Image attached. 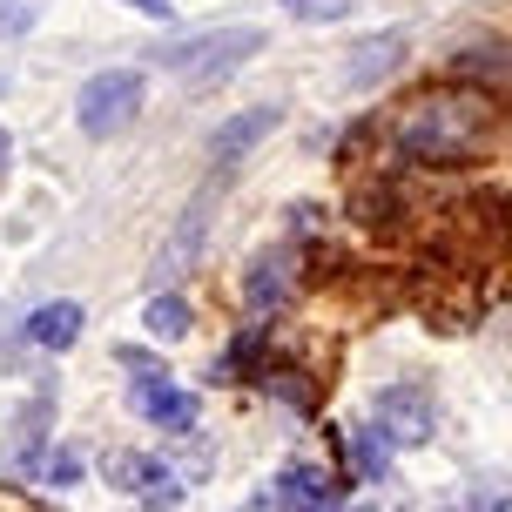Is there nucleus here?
<instances>
[{
    "label": "nucleus",
    "mask_w": 512,
    "mask_h": 512,
    "mask_svg": "<svg viewBox=\"0 0 512 512\" xmlns=\"http://www.w3.org/2000/svg\"><path fill=\"white\" fill-rule=\"evenodd\" d=\"M398 61H405V34H371V41H358V54L344 61V81H351V88H371V81H384Z\"/></svg>",
    "instance_id": "obj_13"
},
{
    "label": "nucleus",
    "mask_w": 512,
    "mask_h": 512,
    "mask_svg": "<svg viewBox=\"0 0 512 512\" xmlns=\"http://www.w3.org/2000/svg\"><path fill=\"white\" fill-rule=\"evenodd\" d=\"M263 48V34L256 27H216V34H203V41H176V48H155V61L162 68H176L182 81H223L230 68H243L250 54Z\"/></svg>",
    "instance_id": "obj_3"
},
{
    "label": "nucleus",
    "mask_w": 512,
    "mask_h": 512,
    "mask_svg": "<svg viewBox=\"0 0 512 512\" xmlns=\"http://www.w3.org/2000/svg\"><path fill=\"white\" fill-rule=\"evenodd\" d=\"M216 203H223V189H196V196L182 203L176 230L162 236V250H155V283H162V290L203 263V243H209V223H216Z\"/></svg>",
    "instance_id": "obj_4"
},
{
    "label": "nucleus",
    "mask_w": 512,
    "mask_h": 512,
    "mask_svg": "<svg viewBox=\"0 0 512 512\" xmlns=\"http://www.w3.org/2000/svg\"><path fill=\"white\" fill-rule=\"evenodd\" d=\"M452 512H512V492L506 486H486V492H465Z\"/></svg>",
    "instance_id": "obj_20"
},
{
    "label": "nucleus",
    "mask_w": 512,
    "mask_h": 512,
    "mask_svg": "<svg viewBox=\"0 0 512 512\" xmlns=\"http://www.w3.org/2000/svg\"><path fill=\"white\" fill-rule=\"evenodd\" d=\"M277 506H283V512H337V486L317 472V465H283Z\"/></svg>",
    "instance_id": "obj_11"
},
{
    "label": "nucleus",
    "mask_w": 512,
    "mask_h": 512,
    "mask_svg": "<svg viewBox=\"0 0 512 512\" xmlns=\"http://www.w3.org/2000/svg\"><path fill=\"white\" fill-rule=\"evenodd\" d=\"M122 7H135V14H149V21H169V0H122Z\"/></svg>",
    "instance_id": "obj_21"
},
{
    "label": "nucleus",
    "mask_w": 512,
    "mask_h": 512,
    "mask_svg": "<svg viewBox=\"0 0 512 512\" xmlns=\"http://www.w3.org/2000/svg\"><path fill=\"white\" fill-rule=\"evenodd\" d=\"M371 425H384V438L405 452V445H425V438L438 432V405H432V391H425L418 378L384 384L378 398H371Z\"/></svg>",
    "instance_id": "obj_5"
},
{
    "label": "nucleus",
    "mask_w": 512,
    "mask_h": 512,
    "mask_svg": "<svg viewBox=\"0 0 512 512\" xmlns=\"http://www.w3.org/2000/svg\"><path fill=\"white\" fill-rule=\"evenodd\" d=\"M398 209H405V196H398L391 182H371V189L358 196V209H351V216H358L364 230H391V223H398Z\"/></svg>",
    "instance_id": "obj_16"
},
{
    "label": "nucleus",
    "mask_w": 512,
    "mask_h": 512,
    "mask_svg": "<svg viewBox=\"0 0 512 512\" xmlns=\"http://www.w3.org/2000/svg\"><path fill=\"white\" fill-rule=\"evenodd\" d=\"M81 331H88V310H81L75 297H54V304H41L27 317V337H34L41 351H68Z\"/></svg>",
    "instance_id": "obj_12"
},
{
    "label": "nucleus",
    "mask_w": 512,
    "mask_h": 512,
    "mask_svg": "<svg viewBox=\"0 0 512 512\" xmlns=\"http://www.w3.org/2000/svg\"><path fill=\"white\" fill-rule=\"evenodd\" d=\"M358 512H371V506H358Z\"/></svg>",
    "instance_id": "obj_23"
},
{
    "label": "nucleus",
    "mask_w": 512,
    "mask_h": 512,
    "mask_svg": "<svg viewBox=\"0 0 512 512\" xmlns=\"http://www.w3.org/2000/svg\"><path fill=\"white\" fill-rule=\"evenodd\" d=\"M48 425H54V378L41 384L21 405V418H14V445H7V472H14V479H34V472L48 465V452H54Z\"/></svg>",
    "instance_id": "obj_6"
},
{
    "label": "nucleus",
    "mask_w": 512,
    "mask_h": 512,
    "mask_svg": "<svg viewBox=\"0 0 512 512\" xmlns=\"http://www.w3.org/2000/svg\"><path fill=\"white\" fill-rule=\"evenodd\" d=\"M7 155H14V135H7V128H0V169H7Z\"/></svg>",
    "instance_id": "obj_22"
},
{
    "label": "nucleus",
    "mask_w": 512,
    "mask_h": 512,
    "mask_svg": "<svg viewBox=\"0 0 512 512\" xmlns=\"http://www.w3.org/2000/svg\"><path fill=\"white\" fill-rule=\"evenodd\" d=\"M290 283H297V256L290 250H256L250 256V270H243V304H250L256 324L290 304Z\"/></svg>",
    "instance_id": "obj_9"
},
{
    "label": "nucleus",
    "mask_w": 512,
    "mask_h": 512,
    "mask_svg": "<svg viewBox=\"0 0 512 512\" xmlns=\"http://www.w3.org/2000/svg\"><path fill=\"white\" fill-rule=\"evenodd\" d=\"M283 128V108L277 102H263V108H243V115H230V122H216L209 128V162L216 169H236L250 149H263V135H277Z\"/></svg>",
    "instance_id": "obj_8"
},
{
    "label": "nucleus",
    "mask_w": 512,
    "mask_h": 512,
    "mask_svg": "<svg viewBox=\"0 0 512 512\" xmlns=\"http://www.w3.org/2000/svg\"><path fill=\"white\" fill-rule=\"evenodd\" d=\"M391 452H398V445L384 438V425H371V418L351 425V479H358V486H378L384 472H391Z\"/></svg>",
    "instance_id": "obj_14"
},
{
    "label": "nucleus",
    "mask_w": 512,
    "mask_h": 512,
    "mask_svg": "<svg viewBox=\"0 0 512 512\" xmlns=\"http://www.w3.org/2000/svg\"><path fill=\"white\" fill-rule=\"evenodd\" d=\"M142 331L162 337V344L189 337V331H196V310H189V297H176V290H155L149 304H142Z\"/></svg>",
    "instance_id": "obj_15"
},
{
    "label": "nucleus",
    "mask_w": 512,
    "mask_h": 512,
    "mask_svg": "<svg viewBox=\"0 0 512 512\" xmlns=\"http://www.w3.org/2000/svg\"><path fill=\"white\" fill-rule=\"evenodd\" d=\"M358 0H283V14H297V21H344Z\"/></svg>",
    "instance_id": "obj_18"
},
{
    "label": "nucleus",
    "mask_w": 512,
    "mask_h": 512,
    "mask_svg": "<svg viewBox=\"0 0 512 512\" xmlns=\"http://www.w3.org/2000/svg\"><path fill=\"white\" fill-rule=\"evenodd\" d=\"M459 68H486V75H506L512 54H499V41H472V54H465Z\"/></svg>",
    "instance_id": "obj_19"
},
{
    "label": "nucleus",
    "mask_w": 512,
    "mask_h": 512,
    "mask_svg": "<svg viewBox=\"0 0 512 512\" xmlns=\"http://www.w3.org/2000/svg\"><path fill=\"white\" fill-rule=\"evenodd\" d=\"M41 479H48L54 492L81 486V452H75V445H54V452H48V465H41Z\"/></svg>",
    "instance_id": "obj_17"
},
{
    "label": "nucleus",
    "mask_w": 512,
    "mask_h": 512,
    "mask_svg": "<svg viewBox=\"0 0 512 512\" xmlns=\"http://www.w3.org/2000/svg\"><path fill=\"white\" fill-rule=\"evenodd\" d=\"M128 405L142 411L149 425L176 432V438H189V432H196V418H203V398H196V391H182V384H169V378H142V384H128Z\"/></svg>",
    "instance_id": "obj_7"
},
{
    "label": "nucleus",
    "mask_w": 512,
    "mask_h": 512,
    "mask_svg": "<svg viewBox=\"0 0 512 512\" xmlns=\"http://www.w3.org/2000/svg\"><path fill=\"white\" fill-rule=\"evenodd\" d=\"M102 479L115 492H135V499H149V492H162L176 472L162 459H149V452H102Z\"/></svg>",
    "instance_id": "obj_10"
},
{
    "label": "nucleus",
    "mask_w": 512,
    "mask_h": 512,
    "mask_svg": "<svg viewBox=\"0 0 512 512\" xmlns=\"http://www.w3.org/2000/svg\"><path fill=\"white\" fill-rule=\"evenodd\" d=\"M499 142V102L486 88H432L405 102V115L391 122V149L418 162V169H459Z\"/></svg>",
    "instance_id": "obj_1"
},
{
    "label": "nucleus",
    "mask_w": 512,
    "mask_h": 512,
    "mask_svg": "<svg viewBox=\"0 0 512 512\" xmlns=\"http://www.w3.org/2000/svg\"><path fill=\"white\" fill-rule=\"evenodd\" d=\"M142 95H149V81L135 75V68H102L95 81H81V95H75L81 135H95V142L122 135V128L142 115Z\"/></svg>",
    "instance_id": "obj_2"
}]
</instances>
